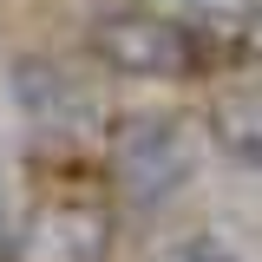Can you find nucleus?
<instances>
[{
	"label": "nucleus",
	"mask_w": 262,
	"mask_h": 262,
	"mask_svg": "<svg viewBox=\"0 0 262 262\" xmlns=\"http://www.w3.org/2000/svg\"><path fill=\"white\" fill-rule=\"evenodd\" d=\"M112 177H118L125 203H138V210L177 203L196 177V131L177 112H138V118H125V131L112 138Z\"/></svg>",
	"instance_id": "obj_1"
},
{
	"label": "nucleus",
	"mask_w": 262,
	"mask_h": 262,
	"mask_svg": "<svg viewBox=\"0 0 262 262\" xmlns=\"http://www.w3.org/2000/svg\"><path fill=\"white\" fill-rule=\"evenodd\" d=\"M92 46L118 79H184L190 72V39L170 13H112L98 20Z\"/></svg>",
	"instance_id": "obj_2"
},
{
	"label": "nucleus",
	"mask_w": 262,
	"mask_h": 262,
	"mask_svg": "<svg viewBox=\"0 0 262 262\" xmlns=\"http://www.w3.org/2000/svg\"><path fill=\"white\" fill-rule=\"evenodd\" d=\"M203 131L223 158H236L243 170H262V92H216L203 112Z\"/></svg>",
	"instance_id": "obj_3"
},
{
	"label": "nucleus",
	"mask_w": 262,
	"mask_h": 262,
	"mask_svg": "<svg viewBox=\"0 0 262 262\" xmlns=\"http://www.w3.org/2000/svg\"><path fill=\"white\" fill-rule=\"evenodd\" d=\"M13 92H20V105H27L39 125H53V131H66L79 112H85V98H79V85H72V72H59V66H39V59L20 66Z\"/></svg>",
	"instance_id": "obj_4"
},
{
	"label": "nucleus",
	"mask_w": 262,
	"mask_h": 262,
	"mask_svg": "<svg viewBox=\"0 0 262 262\" xmlns=\"http://www.w3.org/2000/svg\"><path fill=\"white\" fill-rule=\"evenodd\" d=\"M177 262H243V249L229 243V236H196L177 249Z\"/></svg>",
	"instance_id": "obj_5"
},
{
	"label": "nucleus",
	"mask_w": 262,
	"mask_h": 262,
	"mask_svg": "<svg viewBox=\"0 0 262 262\" xmlns=\"http://www.w3.org/2000/svg\"><path fill=\"white\" fill-rule=\"evenodd\" d=\"M170 13H210V20H223V13H236V7H249V0H164Z\"/></svg>",
	"instance_id": "obj_6"
},
{
	"label": "nucleus",
	"mask_w": 262,
	"mask_h": 262,
	"mask_svg": "<svg viewBox=\"0 0 262 262\" xmlns=\"http://www.w3.org/2000/svg\"><path fill=\"white\" fill-rule=\"evenodd\" d=\"M0 184H7V177H0ZM0 223H7V190H0Z\"/></svg>",
	"instance_id": "obj_7"
}]
</instances>
